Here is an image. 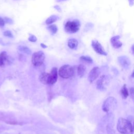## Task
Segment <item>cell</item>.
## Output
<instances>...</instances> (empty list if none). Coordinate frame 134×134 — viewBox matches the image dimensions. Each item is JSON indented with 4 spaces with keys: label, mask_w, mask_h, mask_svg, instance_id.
I'll return each mask as SVG.
<instances>
[{
    "label": "cell",
    "mask_w": 134,
    "mask_h": 134,
    "mask_svg": "<svg viewBox=\"0 0 134 134\" xmlns=\"http://www.w3.org/2000/svg\"><path fill=\"white\" fill-rule=\"evenodd\" d=\"M117 128L121 134H133V126L127 119L120 118L117 122Z\"/></svg>",
    "instance_id": "6da1fadb"
},
{
    "label": "cell",
    "mask_w": 134,
    "mask_h": 134,
    "mask_svg": "<svg viewBox=\"0 0 134 134\" xmlns=\"http://www.w3.org/2000/svg\"><path fill=\"white\" fill-rule=\"evenodd\" d=\"M80 25V22L77 19H74L73 21H68L65 24L64 30L68 33H75L79 31Z\"/></svg>",
    "instance_id": "7a4b0ae2"
},
{
    "label": "cell",
    "mask_w": 134,
    "mask_h": 134,
    "mask_svg": "<svg viewBox=\"0 0 134 134\" xmlns=\"http://www.w3.org/2000/svg\"><path fill=\"white\" fill-rule=\"evenodd\" d=\"M58 73L61 77L64 79H68L73 75L74 73V70L73 67L71 65L65 64L62 66L59 69Z\"/></svg>",
    "instance_id": "3957f363"
},
{
    "label": "cell",
    "mask_w": 134,
    "mask_h": 134,
    "mask_svg": "<svg viewBox=\"0 0 134 134\" xmlns=\"http://www.w3.org/2000/svg\"><path fill=\"white\" fill-rule=\"evenodd\" d=\"M45 59V55L41 51L34 53L32 55L31 62L35 66H40L42 64Z\"/></svg>",
    "instance_id": "277c9868"
},
{
    "label": "cell",
    "mask_w": 134,
    "mask_h": 134,
    "mask_svg": "<svg viewBox=\"0 0 134 134\" xmlns=\"http://www.w3.org/2000/svg\"><path fill=\"white\" fill-rule=\"evenodd\" d=\"M116 104L117 101L116 99L113 97H109L104 101L103 105V110L104 111L108 112L116 106Z\"/></svg>",
    "instance_id": "5b68a950"
},
{
    "label": "cell",
    "mask_w": 134,
    "mask_h": 134,
    "mask_svg": "<svg viewBox=\"0 0 134 134\" xmlns=\"http://www.w3.org/2000/svg\"><path fill=\"white\" fill-rule=\"evenodd\" d=\"M92 46L94 51L97 53L103 55H107V52L105 51L102 44L98 41L93 40L92 41Z\"/></svg>",
    "instance_id": "8992f818"
},
{
    "label": "cell",
    "mask_w": 134,
    "mask_h": 134,
    "mask_svg": "<svg viewBox=\"0 0 134 134\" xmlns=\"http://www.w3.org/2000/svg\"><path fill=\"white\" fill-rule=\"evenodd\" d=\"M100 69L98 67H94L93 68L91 71L90 72L88 76V81L92 83L94 80L96 79L97 77L99 76L100 74Z\"/></svg>",
    "instance_id": "52a82bcc"
},
{
    "label": "cell",
    "mask_w": 134,
    "mask_h": 134,
    "mask_svg": "<svg viewBox=\"0 0 134 134\" xmlns=\"http://www.w3.org/2000/svg\"><path fill=\"white\" fill-rule=\"evenodd\" d=\"M108 83V78L105 75L102 76L97 82V87L99 90H104Z\"/></svg>",
    "instance_id": "ba28073f"
},
{
    "label": "cell",
    "mask_w": 134,
    "mask_h": 134,
    "mask_svg": "<svg viewBox=\"0 0 134 134\" xmlns=\"http://www.w3.org/2000/svg\"><path fill=\"white\" fill-rule=\"evenodd\" d=\"M58 79V70L57 68H53L50 73H49V84H54Z\"/></svg>",
    "instance_id": "9c48e42d"
},
{
    "label": "cell",
    "mask_w": 134,
    "mask_h": 134,
    "mask_svg": "<svg viewBox=\"0 0 134 134\" xmlns=\"http://www.w3.org/2000/svg\"><path fill=\"white\" fill-rule=\"evenodd\" d=\"M118 61L120 65L125 69L128 68L130 64V60L126 56H121L118 57Z\"/></svg>",
    "instance_id": "30bf717a"
},
{
    "label": "cell",
    "mask_w": 134,
    "mask_h": 134,
    "mask_svg": "<svg viewBox=\"0 0 134 134\" xmlns=\"http://www.w3.org/2000/svg\"><path fill=\"white\" fill-rule=\"evenodd\" d=\"M120 36H115L113 37L110 39V42L112 46L115 48H119L121 47L122 43L119 41Z\"/></svg>",
    "instance_id": "8fae6325"
},
{
    "label": "cell",
    "mask_w": 134,
    "mask_h": 134,
    "mask_svg": "<svg viewBox=\"0 0 134 134\" xmlns=\"http://www.w3.org/2000/svg\"><path fill=\"white\" fill-rule=\"evenodd\" d=\"M8 61V57L6 52H2L0 53V66H4Z\"/></svg>",
    "instance_id": "7c38bea8"
},
{
    "label": "cell",
    "mask_w": 134,
    "mask_h": 134,
    "mask_svg": "<svg viewBox=\"0 0 134 134\" xmlns=\"http://www.w3.org/2000/svg\"><path fill=\"white\" fill-rule=\"evenodd\" d=\"M49 73L43 72L39 76L40 81L44 84H49Z\"/></svg>",
    "instance_id": "4fadbf2b"
},
{
    "label": "cell",
    "mask_w": 134,
    "mask_h": 134,
    "mask_svg": "<svg viewBox=\"0 0 134 134\" xmlns=\"http://www.w3.org/2000/svg\"><path fill=\"white\" fill-rule=\"evenodd\" d=\"M68 46L70 48L74 49L76 48L78 46V41L76 39L74 38L70 39L68 41Z\"/></svg>",
    "instance_id": "5bb4252c"
},
{
    "label": "cell",
    "mask_w": 134,
    "mask_h": 134,
    "mask_svg": "<svg viewBox=\"0 0 134 134\" xmlns=\"http://www.w3.org/2000/svg\"><path fill=\"white\" fill-rule=\"evenodd\" d=\"M85 72H86V68L84 65L81 64L77 66V72L79 76H80V77H82L84 75Z\"/></svg>",
    "instance_id": "9a60e30c"
},
{
    "label": "cell",
    "mask_w": 134,
    "mask_h": 134,
    "mask_svg": "<svg viewBox=\"0 0 134 134\" xmlns=\"http://www.w3.org/2000/svg\"><path fill=\"white\" fill-rule=\"evenodd\" d=\"M59 19V17L57 15H51L48 17L46 20V23L47 25H50Z\"/></svg>",
    "instance_id": "2e32d148"
},
{
    "label": "cell",
    "mask_w": 134,
    "mask_h": 134,
    "mask_svg": "<svg viewBox=\"0 0 134 134\" xmlns=\"http://www.w3.org/2000/svg\"><path fill=\"white\" fill-rule=\"evenodd\" d=\"M120 94L123 98H126L129 95L128 91L126 87V85H124L120 90Z\"/></svg>",
    "instance_id": "e0dca14e"
},
{
    "label": "cell",
    "mask_w": 134,
    "mask_h": 134,
    "mask_svg": "<svg viewBox=\"0 0 134 134\" xmlns=\"http://www.w3.org/2000/svg\"><path fill=\"white\" fill-rule=\"evenodd\" d=\"M18 49L20 51H22L27 54H30L31 53V51L30 50V49L28 48L26 46H19L18 47Z\"/></svg>",
    "instance_id": "ac0fdd59"
},
{
    "label": "cell",
    "mask_w": 134,
    "mask_h": 134,
    "mask_svg": "<svg viewBox=\"0 0 134 134\" xmlns=\"http://www.w3.org/2000/svg\"><path fill=\"white\" fill-rule=\"evenodd\" d=\"M47 28L51 32L52 35L56 34L58 30V28L55 25H50L47 27Z\"/></svg>",
    "instance_id": "d6986e66"
},
{
    "label": "cell",
    "mask_w": 134,
    "mask_h": 134,
    "mask_svg": "<svg viewBox=\"0 0 134 134\" xmlns=\"http://www.w3.org/2000/svg\"><path fill=\"white\" fill-rule=\"evenodd\" d=\"M80 60H82V61H84L85 62L88 63H91L93 62L92 59L88 56H81L80 57Z\"/></svg>",
    "instance_id": "ffe728a7"
},
{
    "label": "cell",
    "mask_w": 134,
    "mask_h": 134,
    "mask_svg": "<svg viewBox=\"0 0 134 134\" xmlns=\"http://www.w3.org/2000/svg\"><path fill=\"white\" fill-rule=\"evenodd\" d=\"M3 35H4V36H5L6 37H8L9 38H13V35L12 32L9 30L5 31L3 32Z\"/></svg>",
    "instance_id": "44dd1931"
},
{
    "label": "cell",
    "mask_w": 134,
    "mask_h": 134,
    "mask_svg": "<svg viewBox=\"0 0 134 134\" xmlns=\"http://www.w3.org/2000/svg\"><path fill=\"white\" fill-rule=\"evenodd\" d=\"M28 40L31 42H36L37 41V38L33 35H30V36L28 38Z\"/></svg>",
    "instance_id": "7402d4cb"
},
{
    "label": "cell",
    "mask_w": 134,
    "mask_h": 134,
    "mask_svg": "<svg viewBox=\"0 0 134 134\" xmlns=\"http://www.w3.org/2000/svg\"><path fill=\"white\" fill-rule=\"evenodd\" d=\"M4 20V21L5 23L7 24H12L13 23V21L12 19H10V18L8 17H5L4 18H3Z\"/></svg>",
    "instance_id": "603a6c76"
},
{
    "label": "cell",
    "mask_w": 134,
    "mask_h": 134,
    "mask_svg": "<svg viewBox=\"0 0 134 134\" xmlns=\"http://www.w3.org/2000/svg\"><path fill=\"white\" fill-rule=\"evenodd\" d=\"M5 23L4 21V19L0 17V28L4 27L5 25Z\"/></svg>",
    "instance_id": "cb8c5ba5"
},
{
    "label": "cell",
    "mask_w": 134,
    "mask_h": 134,
    "mask_svg": "<svg viewBox=\"0 0 134 134\" xmlns=\"http://www.w3.org/2000/svg\"><path fill=\"white\" fill-rule=\"evenodd\" d=\"M130 94L131 95V96L132 97V98H133V95H134V93H133V88L131 87L130 88Z\"/></svg>",
    "instance_id": "d4e9b609"
},
{
    "label": "cell",
    "mask_w": 134,
    "mask_h": 134,
    "mask_svg": "<svg viewBox=\"0 0 134 134\" xmlns=\"http://www.w3.org/2000/svg\"><path fill=\"white\" fill-rule=\"evenodd\" d=\"M54 8L55 9H56L58 11H59V12H61V9L60 7L59 6H57V5L54 6Z\"/></svg>",
    "instance_id": "484cf974"
},
{
    "label": "cell",
    "mask_w": 134,
    "mask_h": 134,
    "mask_svg": "<svg viewBox=\"0 0 134 134\" xmlns=\"http://www.w3.org/2000/svg\"><path fill=\"white\" fill-rule=\"evenodd\" d=\"M40 45H41V46L43 48H46L47 47V46L46 45H45L44 44H43V43H41Z\"/></svg>",
    "instance_id": "4316f807"
},
{
    "label": "cell",
    "mask_w": 134,
    "mask_h": 134,
    "mask_svg": "<svg viewBox=\"0 0 134 134\" xmlns=\"http://www.w3.org/2000/svg\"><path fill=\"white\" fill-rule=\"evenodd\" d=\"M129 4L130 5H132L133 4V0H129Z\"/></svg>",
    "instance_id": "83f0119b"
},
{
    "label": "cell",
    "mask_w": 134,
    "mask_h": 134,
    "mask_svg": "<svg viewBox=\"0 0 134 134\" xmlns=\"http://www.w3.org/2000/svg\"><path fill=\"white\" fill-rule=\"evenodd\" d=\"M61 1H65V0H61Z\"/></svg>",
    "instance_id": "f1b7e54d"
}]
</instances>
